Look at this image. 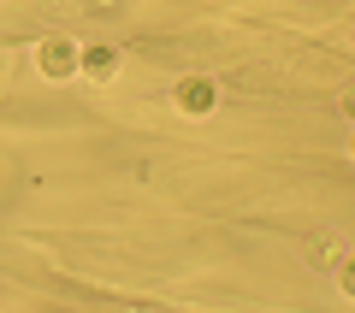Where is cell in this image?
<instances>
[{
	"mask_svg": "<svg viewBox=\"0 0 355 313\" xmlns=\"http://www.w3.org/2000/svg\"><path fill=\"white\" fill-rule=\"evenodd\" d=\"M36 65H42V77H53V83L77 77V42L71 36H48V42H42V53H36Z\"/></svg>",
	"mask_w": 355,
	"mask_h": 313,
	"instance_id": "obj_1",
	"label": "cell"
},
{
	"mask_svg": "<svg viewBox=\"0 0 355 313\" xmlns=\"http://www.w3.org/2000/svg\"><path fill=\"white\" fill-rule=\"evenodd\" d=\"M178 107H184V113H214L219 107V83L214 77H184V83H178Z\"/></svg>",
	"mask_w": 355,
	"mask_h": 313,
	"instance_id": "obj_2",
	"label": "cell"
},
{
	"mask_svg": "<svg viewBox=\"0 0 355 313\" xmlns=\"http://www.w3.org/2000/svg\"><path fill=\"white\" fill-rule=\"evenodd\" d=\"M77 71L101 83V77H113V71H119V53L107 48V42H95V48H77Z\"/></svg>",
	"mask_w": 355,
	"mask_h": 313,
	"instance_id": "obj_3",
	"label": "cell"
}]
</instances>
